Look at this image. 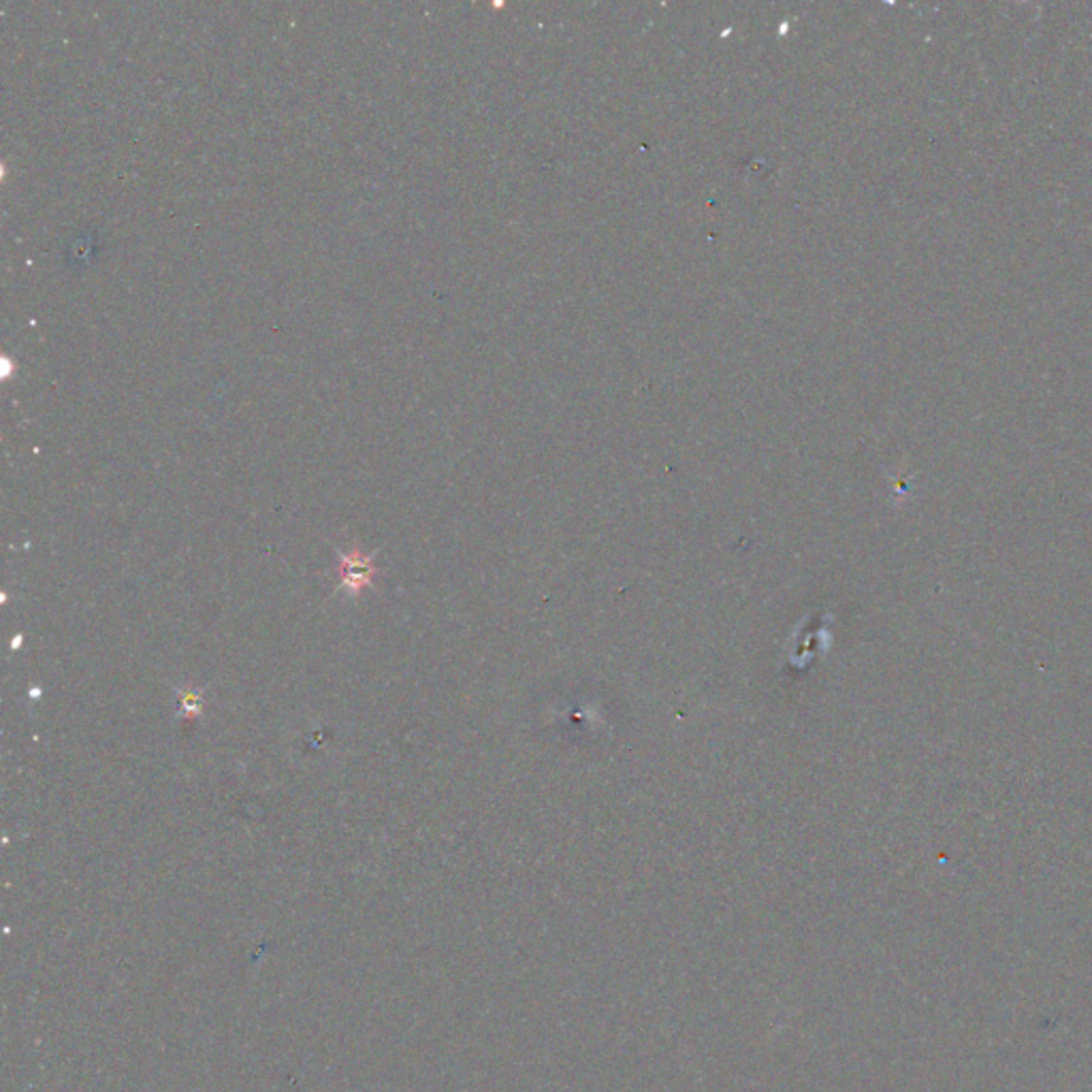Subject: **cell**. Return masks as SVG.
<instances>
[{"label": "cell", "mask_w": 1092, "mask_h": 1092, "mask_svg": "<svg viewBox=\"0 0 1092 1092\" xmlns=\"http://www.w3.org/2000/svg\"><path fill=\"white\" fill-rule=\"evenodd\" d=\"M339 578L346 591L359 593L363 587H368L374 578L372 559L359 551L344 553L339 559Z\"/></svg>", "instance_id": "1"}]
</instances>
